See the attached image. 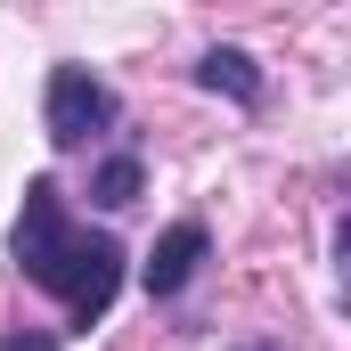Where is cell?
<instances>
[{
    "instance_id": "obj_4",
    "label": "cell",
    "mask_w": 351,
    "mask_h": 351,
    "mask_svg": "<svg viewBox=\"0 0 351 351\" xmlns=\"http://www.w3.org/2000/svg\"><path fill=\"white\" fill-rule=\"evenodd\" d=\"M131 196H139V156H106V164H98V180H90V204L123 213Z\"/></svg>"
},
{
    "instance_id": "obj_3",
    "label": "cell",
    "mask_w": 351,
    "mask_h": 351,
    "mask_svg": "<svg viewBox=\"0 0 351 351\" xmlns=\"http://www.w3.org/2000/svg\"><path fill=\"white\" fill-rule=\"evenodd\" d=\"M196 82H204V90H229L237 106H262V66H254L245 49H204Z\"/></svg>"
},
{
    "instance_id": "obj_6",
    "label": "cell",
    "mask_w": 351,
    "mask_h": 351,
    "mask_svg": "<svg viewBox=\"0 0 351 351\" xmlns=\"http://www.w3.org/2000/svg\"><path fill=\"white\" fill-rule=\"evenodd\" d=\"M229 351H286V343H229Z\"/></svg>"
},
{
    "instance_id": "obj_2",
    "label": "cell",
    "mask_w": 351,
    "mask_h": 351,
    "mask_svg": "<svg viewBox=\"0 0 351 351\" xmlns=\"http://www.w3.org/2000/svg\"><path fill=\"white\" fill-rule=\"evenodd\" d=\"M213 254V237H204V221H172L164 237H156V254H147V269H139V286L164 302V294H180L188 278H196V262Z\"/></svg>"
},
{
    "instance_id": "obj_5",
    "label": "cell",
    "mask_w": 351,
    "mask_h": 351,
    "mask_svg": "<svg viewBox=\"0 0 351 351\" xmlns=\"http://www.w3.org/2000/svg\"><path fill=\"white\" fill-rule=\"evenodd\" d=\"M0 351H58V335H0Z\"/></svg>"
},
{
    "instance_id": "obj_1",
    "label": "cell",
    "mask_w": 351,
    "mask_h": 351,
    "mask_svg": "<svg viewBox=\"0 0 351 351\" xmlns=\"http://www.w3.org/2000/svg\"><path fill=\"white\" fill-rule=\"evenodd\" d=\"M98 131H114V90L90 66H58L49 74V139L58 147H90Z\"/></svg>"
}]
</instances>
